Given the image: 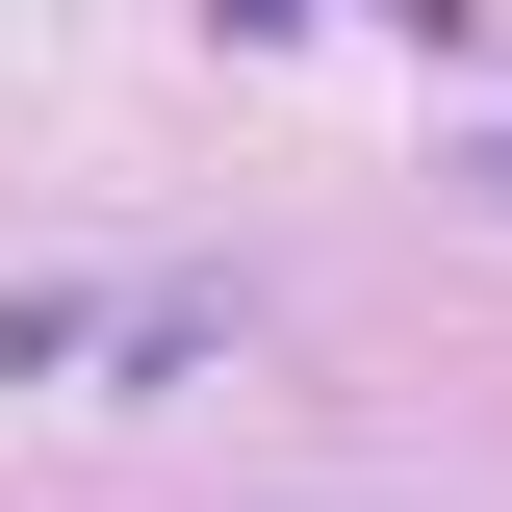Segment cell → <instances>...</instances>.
<instances>
[{"label": "cell", "instance_id": "1", "mask_svg": "<svg viewBox=\"0 0 512 512\" xmlns=\"http://www.w3.org/2000/svg\"><path fill=\"white\" fill-rule=\"evenodd\" d=\"M256 282H0V384H52V410H154V384H231L256 359Z\"/></svg>", "mask_w": 512, "mask_h": 512}]
</instances>
